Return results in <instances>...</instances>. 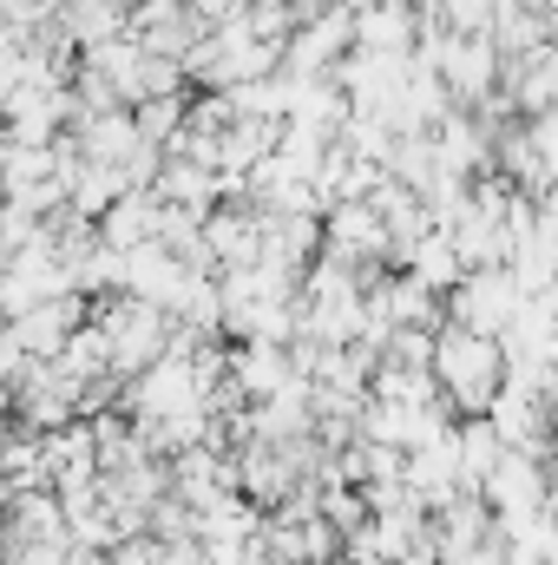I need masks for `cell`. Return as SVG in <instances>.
I'll return each mask as SVG.
<instances>
[{
	"mask_svg": "<svg viewBox=\"0 0 558 565\" xmlns=\"http://www.w3.org/2000/svg\"><path fill=\"white\" fill-rule=\"evenodd\" d=\"M158 224H164V198H158L151 184H132V191L99 217V237H106V244H119V250H139V244L158 237Z\"/></svg>",
	"mask_w": 558,
	"mask_h": 565,
	"instance_id": "cell-10",
	"label": "cell"
},
{
	"mask_svg": "<svg viewBox=\"0 0 558 565\" xmlns=\"http://www.w3.org/2000/svg\"><path fill=\"white\" fill-rule=\"evenodd\" d=\"M433 13L447 20V33H493L506 0H433Z\"/></svg>",
	"mask_w": 558,
	"mask_h": 565,
	"instance_id": "cell-14",
	"label": "cell"
},
{
	"mask_svg": "<svg viewBox=\"0 0 558 565\" xmlns=\"http://www.w3.org/2000/svg\"><path fill=\"white\" fill-rule=\"evenodd\" d=\"M506 460V440H500V427L486 422V415H460V473H466V487L480 493L486 487V473Z\"/></svg>",
	"mask_w": 558,
	"mask_h": 565,
	"instance_id": "cell-12",
	"label": "cell"
},
{
	"mask_svg": "<svg viewBox=\"0 0 558 565\" xmlns=\"http://www.w3.org/2000/svg\"><path fill=\"white\" fill-rule=\"evenodd\" d=\"M480 493L493 500V513H539V507H552V460H539L526 447H506V460L486 473Z\"/></svg>",
	"mask_w": 558,
	"mask_h": 565,
	"instance_id": "cell-5",
	"label": "cell"
},
{
	"mask_svg": "<svg viewBox=\"0 0 558 565\" xmlns=\"http://www.w3.org/2000/svg\"><path fill=\"white\" fill-rule=\"evenodd\" d=\"M86 316H93V296H86V289H73V296L33 302L26 316H7V335H13V342H20L26 355H46V362H53V355L66 349V335H73V329H79Z\"/></svg>",
	"mask_w": 558,
	"mask_h": 565,
	"instance_id": "cell-6",
	"label": "cell"
},
{
	"mask_svg": "<svg viewBox=\"0 0 558 565\" xmlns=\"http://www.w3.org/2000/svg\"><path fill=\"white\" fill-rule=\"evenodd\" d=\"M191 7H197L204 20H224V13H230V7H244V0H191Z\"/></svg>",
	"mask_w": 558,
	"mask_h": 565,
	"instance_id": "cell-16",
	"label": "cell"
},
{
	"mask_svg": "<svg viewBox=\"0 0 558 565\" xmlns=\"http://www.w3.org/2000/svg\"><path fill=\"white\" fill-rule=\"evenodd\" d=\"M158 565H211V546L204 540H164V559Z\"/></svg>",
	"mask_w": 558,
	"mask_h": 565,
	"instance_id": "cell-15",
	"label": "cell"
},
{
	"mask_svg": "<svg viewBox=\"0 0 558 565\" xmlns=\"http://www.w3.org/2000/svg\"><path fill=\"white\" fill-rule=\"evenodd\" d=\"M322 231H329V250L335 257H348V264H388V217L375 211V198H342V204H329V217H322Z\"/></svg>",
	"mask_w": 558,
	"mask_h": 565,
	"instance_id": "cell-4",
	"label": "cell"
},
{
	"mask_svg": "<svg viewBox=\"0 0 558 565\" xmlns=\"http://www.w3.org/2000/svg\"><path fill=\"white\" fill-rule=\"evenodd\" d=\"M204 402V382H197V355H164V362H151L144 375L126 382V408L144 415V422H171V415H184V408H197Z\"/></svg>",
	"mask_w": 558,
	"mask_h": 565,
	"instance_id": "cell-3",
	"label": "cell"
},
{
	"mask_svg": "<svg viewBox=\"0 0 558 565\" xmlns=\"http://www.w3.org/2000/svg\"><path fill=\"white\" fill-rule=\"evenodd\" d=\"M184 282H191V264H184L164 237H151V244H139V250H126V289H132V296L171 309V302L184 296Z\"/></svg>",
	"mask_w": 558,
	"mask_h": 565,
	"instance_id": "cell-8",
	"label": "cell"
},
{
	"mask_svg": "<svg viewBox=\"0 0 558 565\" xmlns=\"http://www.w3.org/2000/svg\"><path fill=\"white\" fill-rule=\"evenodd\" d=\"M433 375L453 402V415H486L493 395L506 388L513 362H506V342L486 335V329H466V322H440V349H433Z\"/></svg>",
	"mask_w": 558,
	"mask_h": 565,
	"instance_id": "cell-1",
	"label": "cell"
},
{
	"mask_svg": "<svg viewBox=\"0 0 558 565\" xmlns=\"http://www.w3.org/2000/svg\"><path fill=\"white\" fill-rule=\"evenodd\" d=\"M420 13L415 0H382V7H362L355 13V46H375V53H415L420 46Z\"/></svg>",
	"mask_w": 558,
	"mask_h": 565,
	"instance_id": "cell-9",
	"label": "cell"
},
{
	"mask_svg": "<svg viewBox=\"0 0 558 565\" xmlns=\"http://www.w3.org/2000/svg\"><path fill=\"white\" fill-rule=\"evenodd\" d=\"M408 270H415L427 289L453 296V289H460V277H466V250H460V237H453L447 224H433L415 250H408Z\"/></svg>",
	"mask_w": 558,
	"mask_h": 565,
	"instance_id": "cell-11",
	"label": "cell"
},
{
	"mask_svg": "<svg viewBox=\"0 0 558 565\" xmlns=\"http://www.w3.org/2000/svg\"><path fill=\"white\" fill-rule=\"evenodd\" d=\"M73 145H79L86 158H99V164H132L151 139L139 132V113H132V106H112V113H79Z\"/></svg>",
	"mask_w": 558,
	"mask_h": 565,
	"instance_id": "cell-7",
	"label": "cell"
},
{
	"mask_svg": "<svg viewBox=\"0 0 558 565\" xmlns=\"http://www.w3.org/2000/svg\"><path fill=\"white\" fill-rule=\"evenodd\" d=\"M197 93V86H191ZM191 93H164V99H139L132 113H139V132L151 145H171L184 132V119H191Z\"/></svg>",
	"mask_w": 558,
	"mask_h": 565,
	"instance_id": "cell-13",
	"label": "cell"
},
{
	"mask_svg": "<svg viewBox=\"0 0 558 565\" xmlns=\"http://www.w3.org/2000/svg\"><path fill=\"white\" fill-rule=\"evenodd\" d=\"M519 309H526V282L513 277V264L466 270L460 289L447 296V316H453V322H466V329H486V335H506Z\"/></svg>",
	"mask_w": 558,
	"mask_h": 565,
	"instance_id": "cell-2",
	"label": "cell"
}]
</instances>
